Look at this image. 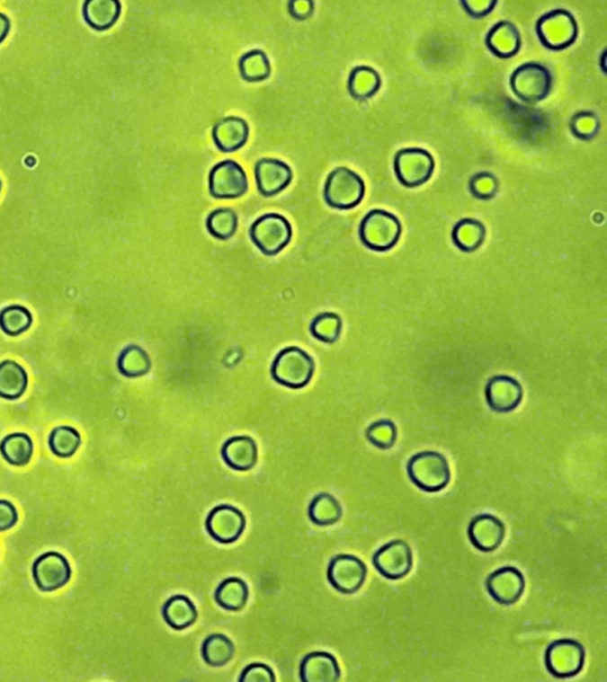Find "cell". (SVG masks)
Here are the masks:
<instances>
[{
  "label": "cell",
  "instance_id": "obj_1",
  "mask_svg": "<svg viewBox=\"0 0 607 682\" xmlns=\"http://www.w3.org/2000/svg\"><path fill=\"white\" fill-rule=\"evenodd\" d=\"M315 368V360L310 354L297 346H289L275 356L271 376L279 385L299 390L311 382Z\"/></svg>",
  "mask_w": 607,
  "mask_h": 682
},
{
  "label": "cell",
  "instance_id": "obj_2",
  "mask_svg": "<svg viewBox=\"0 0 607 682\" xmlns=\"http://www.w3.org/2000/svg\"><path fill=\"white\" fill-rule=\"evenodd\" d=\"M407 474L419 490L426 493H438L450 483L451 469L444 455L437 452H422L409 458Z\"/></svg>",
  "mask_w": 607,
  "mask_h": 682
},
{
  "label": "cell",
  "instance_id": "obj_3",
  "mask_svg": "<svg viewBox=\"0 0 607 682\" xmlns=\"http://www.w3.org/2000/svg\"><path fill=\"white\" fill-rule=\"evenodd\" d=\"M401 233V223L397 216L381 208L368 212L361 222L359 230L364 247L379 252L396 247Z\"/></svg>",
  "mask_w": 607,
  "mask_h": 682
},
{
  "label": "cell",
  "instance_id": "obj_4",
  "mask_svg": "<svg viewBox=\"0 0 607 682\" xmlns=\"http://www.w3.org/2000/svg\"><path fill=\"white\" fill-rule=\"evenodd\" d=\"M366 185L363 179L348 167L331 171L324 185V199L330 208L350 210L362 202Z\"/></svg>",
  "mask_w": 607,
  "mask_h": 682
},
{
  "label": "cell",
  "instance_id": "obj_5",
  "mask_svg": "<svg viewBox=\"0 0 607 682\" xmlns=\"http://www.w3.org/2000/svg\"><path fill=\"white\" fill-rule=\"evenodd\" d=\"M249 236L264 255L275 256L284 251L292 240V226L284 216L272 212L253 223Z\"/></svg>",
  "mask_w": 607,
  "mask_h": 682
},
{
  "label": "cell",
  "instance_id": "obj_6",
  "mask_svg": "<svg viewBox=\"0 0 607 682\" xmlns=\"http://www.w3.org/2000/svg\"><path fill=\"white\" fill-rule=\"evenodd\" d=\"M540 42L550 50L571 47L578 37V24L567 10L557 9L543 14L536 24Z\"/></svg>",
  "mask_w": 607,
  "mask_h": 682
},
{
  "label": "cell",
  "instance_id": "obj_7",
  "mask_svg": "<svg viewBox=\"0 0 607 682\" xmlns=\"http://www.w3.org/2000/svg\"><path fill=\"white\" fill-rule=\"evenodd\" d=\"M553 77L549 68L540 63H524L513 73L510 85L513 94L527 103L542 102L549 95Z\"/></svg>",
  "mask_w": 607,
  "mask_h": 682
},
{
  "label": "cell",
  "instance_id": "obj_8",
  "mask_svg": "<svg viewBox=\"0 0 607 682\" xmlns=\"http://www.w3.org/2000/svg\"><path fill=\"white\" fill-rule=\"evenodd\" d=\"M586 651L583 644L572 639L554 641L545 654L546 669L558 679L578 676L584 669Z\"/></svg>",
  "mask_w": 607,
  "mask_h": 682
},
{
  "label": "cell",
  "instance_id": "obj_9",
  "mask_svg": "<svg viewBox=\"0 0 607 682\" xmlns=\"http://www.w3.org/2000/svg\"><path fill=\"white\" fill-rule=\"evenodd\" d=\"M435 169L433 155L423 148H405L394 158L397 178L406 188H418L430 181Z\"/></svg>",
  "mask_w": 607,
  "mask_h": 682
},
{
  "label": "cell",
  "instance_id": "obj_10",
  "mask_svg": "<svg viewBox=\"0 0 607 682\" xmlns=\"http://www.w3.org/2000/svg\"><path fill=\"white\" fill-rule=\"evenodd\" d=\"M247 190V174L236 160H223L212 167L210 173V191L214 199H240Z\"/></svg>",
  "mask_w": 607,
  "mask_h": 682
},
{
  "label": "cell",
  "instance_id": "obj_11",
  "mask_svg": "<svg viewBox=\"0 0 607 682\" xmlns=\"http://www.w3.org/2000/svg\"><path fill=\"white\" fill-rule=\"evenodd\" d=\"M368 569L363 561L353 554H338L327 566V580L331 587L344 595L355 594L367 579Z\"/></svg>",
  "mask_w": 607,
  "mask_h": 682
},
{
  "label": "cell",
  "instance_id": "obj_12",
  "mask_svg": "<svg viewBox=\"0 0 607 682\" xmlns=\"http://www.w3.org/2000/svg\"><path fill=\"white\" fill-rule=\"evenodd\" d=\"M372 564L379 575L387 580L405 579L413 568L411 546L404 540H392L376 551L372 556Z\"/></svg>",
  "mask_w": 607,
  "mask_h": 682
},
{
  "label": "cell",
  "instance_id": "obj_13",
  "mask_svg": "<svg viewBox=\"0 0 607 682\" xmlns=\"http://www.w3.org/2000/svg\"><path fill=\"white\" fill-rule=\"evenodd\" d=\"M32 576L40 591L51 592L68 583L72 577V568L63 554L47 553L33 562Z\"/></svg>",
  "mask_w": 607,
  "mask_h": 682
},
{
  "label": "cell",
  "instance_id": "obj_14",
  "mask_svg": "<svg viewBox=\"0 0 607 682\" xmlns=\"http://www.w3.org/2000/svg\"><path fill=\"white\" fill-rule=\"evenodd\" d=\"M245 528L244 513L230 505L216 506L206 519V530L219 544H232L240 539Z\"/></svg>",
  "mask_w": 607,
  "mask_h": 682
},
{
  "label": "cell",
  "instance_id": "obj_15",
  "mask_svg": "<svg viewBox=\"0 0 607 682\" xmlns=\"http://www.w3.org/2000/svg\"><path fill=\"white\" fill-rule=\"evenodd\" d=\"M486 590L501 606H513L522 598L526 580L519 569L504 566L490 573L486 580Z\"/></svg>",
  "mask_w": 607,
  "mask_h": 682
},
{
  "label": "cell",
  "instance_id": "obj_16",
  "mask_svg": "<svg viewBox=\"0 0 607 682\" xmlns=\"http://www.w3.org/2000/svg\"><path fill=\"white\" fill-rule=\"evenodd\" d=\"M523 398V387L510 376H495L486 385L487 405L495 412H512L519 408Z\"/></svg>",
  "mask_w": 607,
  "mask_h": 682
},
{
  "label": "cell",
  "instance_id": "obj_17",
  "mask_svg": "<svg viewBox=\"0 0 607 682\" xmlns=\"http://www.w3.org/2000/svg\"><path fill=\"white\" fill-rule=\"evenodd\" d=\"M468 536L472 546L480 553H494L504 540L505 527L491 514H479L469 525Z\"/></svg>",
  "mask_w": 607,
  "mask_h": 682
},
{
  "label": "cell",
  "instance_id": "obj_18",
  "mask_svg": "<svg viewBox=\"0 0 607 682\" xmlns=\"http://www.w3.org/2000/svg\"><path fill=\"white\" fill-rule=\"evenodd\" d=\"M256 185L262 195L272 197L278 195L292 182L293 173L288 164L279 159H260L255 165Z\"/></svg>",
  "mask_w": 607,
  "mask_h": 682
},
{
  "label": "cell",
  "instance_id": "obj_19",
  "mask_svg": "<svg viewBox=\"0 0 607 682\" xmlns=\"http://www.w3.org/2000/svg\"><path fill=\"white\" fill-rule=\"evenodd\" d=\"M221 456L233 471L248 472L258 464V446L251 436H233L223 443Z\"/></svg>",
  "mask_w": 607,
  "mask_h": 682
},
{
  "label": "cell",
  "instance_id": "obj_20",
  "mask_svg": "<svg viewBox=\"0 0 607 682\" xmlns=\"http://www.w3.org/2000/svg\"><path fill=\"white\" fill-rule=\"evenodd\" d=\"M299 678L303 682H336L341 669L336 658L326 651H312L301 660Z\"/></svg>",
  "mask_w": 607,
  "mask_h": 682
},
{
  "label": "cell",
  "instance_id": "obj_21",
  "mask_svg": "<svg viewBox=\"0 0 607 682\" xmlns=\"http://www.w3.org/2000/svg\"><path fill=\"white\" fill-rule=\"evenodd\" d=\"M248 137L249 126L242 118H223L212 128V139L216 147L225 153L240 150L247 143Z\"/></svg>",
  "mask_w": 607,
  "mask_h": 682
},
{
  "label": "cell",
  "instance_id": "obj_22",
  "mask_svg": "<svg viewBox=\"0 0 607 682\" xmlns=\"http://www.w3.org/2000/svg\"><path fill=\"white\" fill-rule=\"evenodd\" d=\"M486 44L495 56L510 58L521 49V33L512 22L502 21L487 32Z\"/></svg>",
  "mask_w": 607,
  "mask_h": 682
},
{
  "label": "cell",
  "instance_id": "obj_23",
  "mask_svg": "<svg viewBox=\"0 0 607 682\" xmlns=\"http://www.w3.org/2000/svg\"><path fill=\"white\" fill-rule=\"evenodd\" d=\"M85 22L98 31H105L117 23L121 14L118 0H87L82 7Z\"/></svg>",
  "mask_w": 607,
  "mask_h": 682
},
{
  "label": "cell",
  "instance_id": "obj_24",
  "mask_svg": "<svg viewBox=\"0 0 607 682\" xmlns=\"http://www.w3.org/2000/svg\"><path fill=\"white\" fill-rule=\"evenodd\" d=\"M29 377L27 371L14 360L0 363V398L16 401L27 391Z\"/></svg>",
  "mask_w": 607,
  "mask_h": 682
},
{
  "label": "cell",
  "instance_id": "obj_25",
  "mask_svg": "<svg viewBox=\"0 0 607 682\" xmlns=\"http://www.w3.org/2000/svg\"><path fill=\"white\" fill-rule=\"evenodd\" d=\"M163 618L174 631L192 627L197 620V609L193 602L184 595H174L163 607Z\"/></svg>",
  "mask_w": 607,
  "mask_h": 682
},
{
  "label": "cell",
  "instance_id": "obj_26",
  "mask_svg": "<svg viewBox=\"0 0 607 682\" xmlns=\"http://www.w3.org/2000/svg\"><path fill=\"white\" fill-rule=\"evenodd\" d=\"M249 598L248 585L238 577H229L216 589L215 602L225 610L238 611L247 605Z\"/></svg>",
  "mask_w": 607,
  "mask_h": 682
},
{
  "label": "cell",
  "instance_id": "obj_27",
  "mask_svg": "<svg viewBox=\"0 0 607 682\" xmlns=\"http://www.w3.org/2000/svg\"><path fill=\"white\" fill-rule=\"evenodd\" d=\"M486 229L482 222L475 218H464L454 226L452 241L460 251L476 252L486 240Z\"/></svg>",
  "mask_w": 607,
  "mask_h": 682
},
{
  "label": "cell",
  "instance_id": "obj_28",
  "mask_svg": "<svg viewBox=\"0 0 607 682\" xmlns=\"http://www.w3.org/2000/svg\"><path fill=\"white\" fill-rule=\"evenodd\" d=\"M381 88V77L371 66H356L350 73L348 80V91L350 95L356 100H367L372 98Z\"/></svg>",
  "mask_w": 607,
  "mask_h": 682
},
{
  "label": "cell",
  "instance_id": "obj_29",
  "mask_svg": "<svg viewBox=\"0 0 607 682\" xmlns=\"http://www.w3.org/2000/svg\"><path fill=\"white\" fill-rule=\"evenodd\" d=\"M117 367L119 372L126 378H139L151 370L150 356L138 345L126 346L119 354Z\"/></svg>",
  "mask_w": 607,
  "mask_h": 682
},
{
  "label": "cell",
  "instance_id": "obj_30",
  "mask_svg": "<svg viewBox=\"0 0 607 682\" xmlns=\"http://www.w3.org/2000/svg\"><path fill=\"white\" fill-rule=\"evenodd\" d=\"M0 454L10 465L23 467L29 465L33 455V443L29 435L16 432L5 436L0 442Z\"/></svg>",
  "mask_w": 607,
  "mask_h": 682
},
{
  "label": "cell",
  "instance_id": "obj_31",
  "mask_svg": "<svg viewBox=\"0 0 607 682\" xmlns=\"http://www.w3.org/2000/svg\"><path fill=\"white\" fill-rule=\"evenodd\" d=\"M308 519L318 527H330L338 523L344 516V509L337 499L330 493L316 495L308 506Z\"/></svg>",
  "mask_w": 607,
  "mask_h": 682
},
{
  "label": "cell",
  "instance_id": "obj_32",
  "mask_svg": "<svg viewBox=\"0 0 607 682\" xmlns=\"http://www.w3.org/2000/svg\"><path fill=\"white\" fill-rule=\"evenodd\" d=\"M201 654L208 666L222 667L230 662L236 654V646L228 636L212 633L204 640Z\"/></svg>",
  "mask_w": 607,
  "mask_h": 682
},
{
  "label": "cell",
  "instance_id": "obj_33",
  "mask_svg": "<svg viewBox=\"0 0 607 682\" xmlns=\"http://www.w3.org/2000/svg\"><path fill=\"white\" fill-rule=\"evenodd\" d=\"M242 78L247 82H260L270 77L272 68L267 55L263 50L245 52L238 61Z\"/></svg>",
  "mask_w": 607,
  "mask_h": 682
},
{
  "label": "cell",
  "instance_id": "obj_34",
  "mask_svg": "<svg viewBox=\"0 0 607 682\" xmlns=\"http://www.w3.org/2000/svg\"><path fill=\"white\" fill-rule=\"evenodd\" d=\"M238 219L237 212L230 208H218L207 217V229L212 237L227 241L236 235Z\"/></svg>",
  "mask_w": 607,
  "mask_h": 682
},
{
  "label": "cell",
  "instance_id": "obj_35",
  "mask_svg": "<svg viewBox=\"0 0 607 682\" xmlns=\"http://www.w3.org/2000/svg\"><path fill=\"white\" fill-rule=\"evenodd\" d=\"M342 327L344 323L337 313L323 312L312 320L310 333L324 344H335L341 337Z\"/></svg>",
  "mask_w": 607,
  "mask_h": 682
},
{
  "label": "cell",
  "instance_id": "obj_36",
  "mask_svg": "<svg viewBox=\"0 0 607 682\" xmlns=\"http://www.w3.org/2000/svg\"><path fill=\"white\" fill-rule=\"evenodd\" d=\"M32 325V314L27 307L9 306L0 312V330L10 337L23 334Z\"/></svg>",
  "mask_w": 607,
  "mask_h": 682
},
{
  "label": "cell",
  "instance_id": "obj_37",
  "mask_svg": "<svg viewBox=\"0 0 607 682\" xmlns=\"http://www.w3.org/2000/svg\"><path fill=\"white\" fill-rule=\"evenodd\" d=\"M48 445L51 452L58 457H72L81 446V435L76 428L61 426L50 432Z\"/></svg>",
  "mask_w": 607,
  "mask_h": 682
},
{
  "label": "cell",
  "instance_id": "obj_38",
  "mask_svg": "<svg viewBox=\"0 0 607 682\" xmlns=\"http://www.w3.org/2000/svg\"><path fill=\"white\" fill-rule=\"evenodd\" d=\"M366 438L376 448H393L397 439V428L389 420H381L370 424L366 430Z\"/></svg>",
  "mask_w": 607,
  "mask_h": 682
},
{
  "label": "cell",
  "instance_id": "obj_39",
  "mask_svg": "<svg viewBox=\"0 0 607 682\" xmlns=\"http://www.w3.org/2000/svg\"><path fill=\"white\" fill-rule=\"evenodd\" d=\"M599 119L591 111H580L572 118L569 128L573 136L579 137L581 140H591L597 136L599 132Z\"/></svg>",
  "mask_w": 607,
  "mask_h": 682
},
{
  "label": "cell",
  "instance_id": "obj_40",
  "mask_svg": "<svg viewBox=\"0 0 607 682\" xmlns=\"http://www.w3.org/2000/svg\"><path fill=\"white\" fill-rule=\"evenodd\" d=\"M470 192L472 196L480 200H490L497 195L500 184L497 178L490 173H479L470 179Z\"/></svg>",
  "mask_w": 607,
  "mask_h": 682
},
{
  "label": "cell",
  "instance_id": "obj_41",
  "mask_svg": "<svg viewBox=\"0 0 607 682\" xmlns=\"http://www.w3.org/2000/svg\"><path fill=\"white\" fill-rule=\"evenodd\" d=\"M240 682H274L275 676L271 667L264 663H252L241 672Z\"/></svg>",
  "mask_w": 607,
  "mask_h": 682
},
{
  "label": "cell",
  "instance_id": "obj_42",
  "mask_svg": "<svg viewBox=\"0 0 607 682\" xmlns=\"http://www.w3.org/2000/svg\"><path fill=\"white\" fill-rule=\"evenodd\" d=\"M460 5L463 6L465 13L476 20L486 17L493 13L497 2L495 0H461Z\"/></svg>",
  "mask_w": 607,
  "mask_h": 682
},
{
  "label": "cell",
  "instance_id": "obj_43",
  "mask_svg": "<svg viewBox=\"0 0 607 682\" xmlns=\"http://www.w3.org/2000/svg\"><path fill=\"white\" fill-rule=\"evenodd\" d=\"M18 521V512L13 502L0 500V532L10 530Z\"/></svg>",
  "mask_w": 607,
  "mask_h": 682
},
{
  "label": "cell",
  "instance_id": "obj_44",
  "mask_svg": "<svg viewBox=\"0 0 607 682\" xmlns=\"http://www.w3.org/2000/svg\"><path fill=\"white\" fill-rule=\"evenodd\" d=\"M315 3L310 0H296L289 4V13L297 21H305L314 13Z\"/></svg>",
  "mask_w": 607,
  "mask_h": 682
},
{
  "label": "cell",
  "instance_id": "obj_45",
  "mask_svg": "<svg viewBox=\"0 0 607 682\" xmlns=\"http://www.w3.org/2000/svg\"><path fill=\"white\" fill-rule=\"evenodd\" d=\"M10 29L11 22L9 17H7L6 14L0 13V43L4 42V40L9 35Z\"/></svg>",
  "mask_w": 607,
  "mask_h": 682
},
{
  "label": "cell",
  "instance_id": "obj_46",
  "mask_svg": "<svg viewBox=\"0 0 607 682\" xmlns=\"http://www.w3.org/2000/svg\"><path fill=\"white\" fill-rule=\"evenodd\" d=\"M2 188H3V184H2V181H0V192H2Z\"/></svg>",
  "mask_w": 607,
  "mask_h": 682
}]
</instances>
